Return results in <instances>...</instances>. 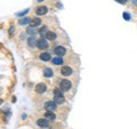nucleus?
<instances>
[{
    "instance_id": "1",
    "label": "nucleus",
    "mask_w": 137,
    "mask_h": 129,
    "mask_svg": "<svg viewBox=\"0 0 137 129\" xmlns=\"http://www.w3.org/2000/svg\"><path fill=\"white\" fill-rule=\"evenodd\" d=\"M54 101H55L56 104L64 103V97H63L62 93H61L58 89H55V90H54Z\"/></svg>"
},
{
    "instance_id": "2",
    "label": "nucleus",
    "mask_w": 137,
    "mask_h": 129,
    "mask_svg": "<svg viewBox=\"0 0 137 129\" xmlns=\"http://www.w3.org/2000/svg\"><path fill=\"white\" fill-rule=\"evenodd\" d=\"M37 47H38L39 49H47L48 48L47 40L45 38H40L38 41H37Z\"/></svg>"
},
{
    "instance_id": "3",
    "label": "nucleus",
    "mask_w": 137,
    "mask_h": 129,
    "mask_svg": "<svg viewBox=\"0 0 137 129\" xmlns=\"http://www.w3.org/2000/svg\"><path fill=\"white\" fill-rule=\"evenodd\" d=\"M72 87V83H71V81H68V80H62L61 81V89L62 90H68L70 88Z\"/></svg>"
},
{
    "instance_id": "4",
    "label": "nucleus",
    "mask_w": 137,
    "mask_h": 129,
    "mask_svg": "<svg viewBox=\"0 0 137 129\" xmlns=\"http://www.w3.org/2000/svg\"><path fill=\"white\" fill-rule=\"evenodd\" d=\"M54 53H55L57 56H60V57H62L63 55H65V53H66V50H65L64 47H62V46H58V47H56L55 49H54Z\"/></svg>"
},
{
    "instance_id": "5",
    "label": "nucleus",
    "mask_w": 137,
    "mask_h": 129,
    "mask_svg": "<svg viewBox=\"0 0 137 129\" xmlns=\"http://www.w3.org/2000/svg\"><path fill=\"white\" fill-rule=\"evenodd\" d=\"M61 73L63 74L64 77H68V75L72 74V69L70 66H63L62 70H61Z\"/></svg>"
},
{
    "instance_id": "6",
    "label": "nucleus",
    "mask_w": 137,
    "mask_h": 129,
    "mask_svg": "<svg viewBox=\"0 0 137 129\" xmlns=\"http://www.w3.org/2000/svg\"><path fill=\"white\" fill-rule=\"evenodd\" d=\"M47 12H48V8L46 6H40V7H38L35 9L37 15H45V14H47Z\"/></svg>"
},
{
    "instance_id": "7",
    "label": "nucleus",
    "mask_w": 137,
    "mask_h": 129,
    "mask_svg": "<svg viewBox=\"0 0 137 129\" xmlns=\"http://www.w3.org/2000/svg\"><path fill=\"white\" fill-rule=\"evenodd\" d=\"M46 89H47V87H46L45 83H39V85H37V87H35V91H37L38 94H42V93H45Z\"/></svg>"
},
{
    "instance_id": "8",
    "label": "nucleus",
    "mask_w": 137,
    "mask_h": 129,
    "mask_svg": "<svg viewBox=\"0 0 137 129\" xmlns=\"http://www.w3.org/2000/svg\"><path fill=\"white\" fill-rule=\"evenodd\" d=\"M45 109L48 111H54V110H56V103L55 102H47L45 104Z\"/></svg>"
},
{
    "instance_id": "9",
    "label": "nucleus",
    "mask_w": 137,
    "mask_h": 129,
    "mask_svg": "<svg viewBox=\"0 0 137 129\" xmlns=\"http://www.w3.org/2000/svg\"><path fill=\"white\" fill-rule=\"evenodd\" d=\"M37 123H38L39 127H41V128H47L48 127V120L47 119H39L37 121Z\"/></svg>"
},
{
    "instance_id": "10",
    "label": "nucleus",
    "mask_w": 137,
    "mask_h": 129,
    "mask_svg": "<svg viewBox=\"0 0 137 129\" xmlns=\"http://www.w3.org/2000/svg\"><path fill=\"white\" fill-rule=\"evenodd\" d=\"M41 24V20L40 18H31V22H30V26L32 27H35Z\"/></svg>"
},
{
    "instance_id": "11",
    "label": "nucleus",
    "mask_w": 137,
    "mask_h": 129,
    "mask_svg": "<svg viewBox=\"0 0 137 129\" xmlns=\"http://www.w3.org/2000/svg\"><path fill=\"white\" fill-rule=\"evenodd\" d=\"M45 37H46V39H48V40H51V41H53V40H55V39H56V37H57V35H56L55 32L48 31L47 33H46V35H45Z\"/></svg>"
},
{
    "instance_id": "12",
    "label": "nucleus",
    "mask_w": 137,
    "mask_h": 129,
    "mask_svg": "<svg viewBox=\"0 0 137 129\" xmlns=\"http://www.w3.org/2000/svg\"><path fill=\"white\" fill-rule=\"evenodd\" d=\"M45 118H46L47 120H55L56 115L53 113V111H47L46 112V114H45Z\"/></svg>"
},
{
    "instance_id": "13",
    "label": "nucleus",
    "mask_w": 137,
    "mask_h": 129,
    "mask_svg": "<svg viewBox=\"0 0 137 129\" xmlns=\"http://www.w3.org/2000/svg\"><path fill=\"white\" fill-rule=\"evenodd\" d=\"M53 70L51 69H49V68H46V69L43 70V75L46 78H50V77H53Z\"/></svg>"
},
{
    "instance_id": "14",
    "label": "nucleus",
    "mask_w": 137,
    "mask_h": 129,
    "mask_svg": "<svg viewBox=\"0 0 137 129\" xmlns=\"http://www.w3.org/2000/svg\"><path fill=\"white\" fill-rule=\"evenodd\" d=\"M40 60L45 61V62L49 61V60H50V54H48V53H42V54L40 55Z\"/></svg>"
},
{
    "instance_id": "15",
    "label": "nucleus",
    "mask_w": 137,
    "mask_h": 129,
    "mask_svg": "<svg viewBox=\"0 0 137 129\" xmlns=\"http://www.w3.org/2000/svg\"><path fill=\"white\" fill-rule=\"evenodd\" d=\"M27 43H29V46H30V47L37 46V41H35V39H34V37H30V38L27 39Z\"/></svg>"
},
{
    "instance_id": "16",
    "label": "nucleus",
    "mask_w": 137,
    "mask_h": 129,
    "mask_svg": "<svg viewBox=\"0 0 137 129\" xmlns=\"http://www.w3.org/2000/svg\"><path fill=\"white\" fill-rule=\"evenodd\" d=\"M53 64L55 65H60V64H63V60H62V57H56V58H54L53 60Z\"/></svg>"
},
{
    "instance_id": "17",
    "label": "nucleus",
    "mask_w": 137,
    "mask_h": 129,
    "mask_svg": "<svg viewBox=\"0 0 137 129\" xmlns=\"http://www.w3.org/2000/svg\"><path fill=\"white\" fill-rule=\"evenodd\" d=\"M30 22H31V18L25 17V18H23V20H21V21H20V24H21V25H25V24L30 23Z\"/></svg>"
},
{
    "instance_id": "18",
    "label": "nucleus",
    "mask_w": 137,
    "mask_h": 129,
    "mask_svg": "<svg viewBox=\"0 0 137 129\" xmlns=\"http://www.w3.org/2000/svg\"><path fill=\"white\" fill-rule=\"evenodd\" d=\"M47 32H48V31H47V26H42V27L40 29V34L43 35V37L46 35V33H47Z\"/></svg>"
},
{
    "instance_id": "19",
    "label": "nucleus",
    "mask_w": 137,
    "mask_h": 129,
    "mask_svg": "<svg viewBox=\"0 0 137 129\" xmlns=\"http://www.w3.org/2000/svg\"><path fill=\"white\" fill-rule=\"evenodd\" d=\"M122 16H123V18L126 20V21H129V20H130V15H129L128 13H123L122 14Z\"/></svg>"
},
{
    "instance_id": "20",
    "label": "nucleus",
    "mask_w": 137,
    "mask_h": 129,
    "mask_svg": "<svg viewBox=\"0 0 137 129\" xmlns=\"http://www.w3.org/2000/svg\"><path fill=\"white\" fill-rule=\"evenodd\" d=\"M27 33H32V34H33L34 33V27H32V26L27 27Z\"/></svg>"
},
{
    "instance_id": "21",
    "label": "nucleus",
    "mask_w": 137,
    "mask_h": 129,
    "mask_svg": "<svg viewBox=\"0 0 137 129\" xmlns=\"http://www.w3.org/2000/svg\"><path fill=\"white\" fill-rule=\"evenodd\" d=\"M27 12H29V10L26 9V10H24L23 13H18V14H17V15H18V16H21V15H24V14H26V13H27Z\"/></svg>"
},
{
    "instance_id": "22",
    "label": "nucleus",
    "mask_w": 137,
    "mask_h": 129,
    "mask_svg": "<svg viewBox=\"0 0 137 129\" xmlns=\"http://www.w3.org/2000/svg\"><path fill=\"white\" fill-rule=\"evenodd\" d=\"M116 1H118L119 4H126V1H127V0H116Z\"/></svg>"
},
{
    "instance_id": "23",
    "label": "nucleus",
    "mask_w": 137,
    "mask_h": 129,
    "mask_svg": "<svg viewBox=\"0 0 137 129\" xmlns=\"http://www.w3.org/2000/svg\"><path fill=\"white\" fill-rule=\"evenodd\" d=\"M13 32H14V27H12V29L9 30V34L12 35V34H13Z\"/></svg>"
},
{
    "instance_id": "24",
    "label": "nucleus",
    "mask_w": 137,
    "mask_h": 129,
    "mask_svg": "<svg viewBox=\"0 0 137 129\" xmlns=\"http://www.w3.org/2000/svg\"><path fill=\"white\" fill-rule=\"evenodd\" d=\"M133 4H134V5H136V6H137V0H133Z\"/></svg>"
},
{
    "instance_id": "25",
    "label": "nucleus",
    "mask_w": 137,
    "mask_h": 129,
    "mask_svg": "<svg viewBox=\"0 0 137 129\" xmlns=\"http://www.w3.org/2000/svg\"><path fill=\"white\" fill-rule=\"evenodd\" d=\"M37 1H39V2H41V1H43V0H37Z\"/></svg>"
},
{
    "instance_id": "26",
    "label": "nucleus",
    "mask_w": 137,
    "mask_h": 129,
    "mask_svg": "<svg viewBox=\"0 0 137 129\" xmlns=\"http://www.w3.org/2000/svg\"><path fill=\"white\" fill-rule=\"evenodd\" d=\"M0 113H1V111H0Z\"/></svg>"
}]
</instances>
